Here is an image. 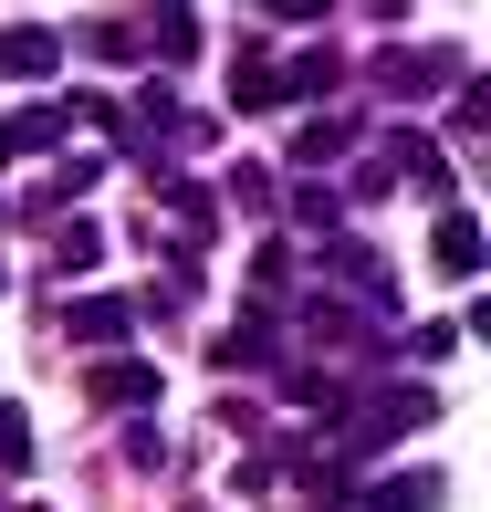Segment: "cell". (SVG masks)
<instances>
[{"instance_id": "cell-1", "label": "cell", "mask_w": 491, "mask_h": 512, "mask_svg": "<svg viewBox=\"0 0 491 512\" xmlns=\"http://www.w3.org/2000/svg\"><path fill=\"white\" fill-rule=\"evenodd\" d=\"M439 418V398L429 387H377L356 418H345V460H366V450H387V439H408V429H429Z\"/></svg>"}, {"instance_id": "cell-2", "label": "cell", "mask_w": 491, "mask_h": 512, "mask_svg": "<svg viewBox=\"0 0 491 512\" xmlns=\"http://www.w3.org/2000/svg\"><path fill=\"white\" fill-rule=\"evenodd\" d=\"M230 105H241V115L293 105V95H283V63H272V42H241V53H230Z\"/></svg>"}, {"instance_id": "cell-3", "label": "cell", "mask_w": 491, "mask_h": 512, "mask_svg": "<svg viewBox=\"0 0 491 512\" xmlns=\"http://www.w3.org/2000/svg\"><path fill=\"white\" fill-rule=\"evenodd\" d=\"M450 74H460L450 42H429V53H408V42H397V53H377V84H387V95H429V84H450Z\"/></svg>"}, {"instance_id": "cell-4", "label": "cell", "mask_w": 491, "mask_h": 512, "mask_svg": "<svg viewBox=\"0 0 491 512\" xmlns=\"http://www.w3.org/2000/svg\"><path fill=\"white\" fill-rule=\"evenodd\" d=\"M429 262L450 272V283H471V272H481V220H471V209H439V230H429Z\"/></svg>"}, {"instance_id": "cell-5", "label": "cell", "mask_w": 491, "mask_h": 512, "mask_svg": "<svg viewBox=\"0 0 491 512\" xmlns=\"http://www.w3.org/2000/svg\"><path fill=\"white\" fill-rule=\"evenodd\" d=\"M95 408H157V366L147 356H105L95 366Z\"/></svg>"}, {"instance_id": "cell-6", "label": "cell", "mask_w": 491, "mask_h": 512, "mask_svg": "<svg viewBox=\"0 0 491 512\" xmlns=\"http://www.w3.org/2000/svg\"><path fill=\"white\" fill-rule=\"evenodd\" d=\"M63 324H74V345H126L136 304H126V293H74V314H63Z\"/></svg>"}, {"instance_id": "cell-7", "label": "cell", "mask_w": 491, "mask_h": 512, "mask_svg": "<svg viewBox=\"0 0 491 512\" xmlns=\"http://www.w3.org/2000/svg\"><path fill=\"white\" fill-rule=\"evenodd\" d=\"M53 63H63V42L42 32V21H21V32H0V74H11V84H42Z\"/></svg>"}, {"instance_id": "cell-8", "label": "cell", "mask_w": 491, "mask_h": 512, "mask_svg": "<svg viewBox=\"0 0 491 512\" xmlns=\"http://www.w3.org/2000/svg\"><path fill=\"white\" fill-rule=\"evenodd\" d=\"M324 272H335L345 293H366V304H397V283H387V262H377V251H356V241H335V251H324Z\"/></svg>"}, {"instance_id": "cell-9", "label": "cell", "mask_w": 491, "mask_h": 512, "mask_svg": "<svg viewBox=\"0 0 491 512\" xmlns=\"http://www.w3.org/2000/svg\"><path fill=\"white\" fill-rule=\"evenodd\" d=\"M356 136H366L356 115H314V126L293 136V157H303V168H335V157H356Z\"/></svg>"}, {"instance_id": "cell-10", "label": "cell", "mask_w": 491, "mask_h": 512, "mask_svg": "<svg viewBox=\"0 0 491 512\" xmlns=\"http://www.w3.org/2000/svg\"><path fill=\"white\" fill-rule=\"evenodd\" d=\"M105 262V230L95 220H53V272H95Z\"/></svg>"}, {"instance_id": "cell-11", "label": "cell", "mask_w": 491, "mask_h": 512, "mask_svg": "<svg viewBox=\"0 0 491 512\" xmlns=\"http://www.w3.org/2000/svg\"><path fill=\"white\" fill-rule=\"evenodd\" d=\"M429 502H439V471H408V481H377L356 512H429Z\"/></svg>"}, {"instance_id": "cell-12", "label": "cell", "mask_w": 491, "mask_h": 512, "mask_svg": "<svg viewBox=\"0 0 491 512\" xmlns=\"http://www.w3.org/2000/svg\"><path fill=\"white\" fill-rule=\"evenodd\" d=\"M209 356H220L230 377H241V366H262V356H272V324H262V314H241V324H230L220 345H209Z\"/></svg>"}, {"instance_id": "cell-13", "label": "cell", "mask_w": 491, "mask_h": 512, "mask_svg": "<svg viewBox=\"0 0 491 512\" xmlns=\"http://www.w3.org/2000/svg\"><path fill=\"white\" fill-rule=\"evenodd\" d=\"M0 471H32V418L0 398Z\"/></svg>"}, {"instance_id": "cell-14", "label": "cell", "mask_w": 491, "mask_h": 512, "mask_svg": "<svg viewBox=\"0 0 491 512\" xmlns=\"http://www.w3.org/2000/svg\"><path fill=\"white\" fill-rule=\"evenodd\" d=\"M220 189H230V199H241V209H272V168H251V157H241V168H230V178H220Z\"/></svg>"}, {"instance_id": "cell-15", "label": "cell", "mask_w": 491, "mask_h": 512, "mask_svg": "<svg viewBox=\"0 0 491 512\" xmlns=\"http://www.w3.org/2000/svg\"><path fill=\"white\" fill-rule=\"evenodd\" d=\"M293 220H303V230H335V220H345V199H335V189H303V199H293Z\"/></svg>"}, {"instance_id": "cell-16", "label": "cell", "mask_w": 491, "mask_h": 512, "mask_svg": "<svg viewBox=\"0 0 491 512\" xmlns=\"http://www.w3.org/2000/svg\"><path fill=\"white\" fill-rule=\"evenodd\" d=\"M84 42H95L105 63H126V53H136V32H126V21H84Z\"/></svg>"}, {"instance_id": "cell-17", "label": "cell", "mask_w": 491, "mask_h": 512, "mask_svg": "<svg viewBox=\"0 0 491 512\" xmlns=\"http://www.w3.org/2000/svg\"><path fill=\"white\" fill-rule=\"evenodd\" d=\"M251 283H262V293H283V283H293V251H283V241H262V262H251Z\"/></svg>"}, {"instance_id": "cell-18", "label": "cell", "mask_w": 491, "mask_h": 512, "mask_svg": "<svg viewBox=\"0 0 491 512\" xmlns=\"http://www.w3.org/2000/svg\"><path fill=\"white\" fill-rule=\"evenodd\" d=\"M272 11H283V21H314V11H324V0H272Z\"/></svg>"}, {"instance_id": "cell-19", "label": "cell", "mask_w": 491, "mask_h": 512, "mask_svg": "<svg viewBox=\"0 0 491 512\" xmlns=\"http://www.w3.org/2000/svg\"><path fill=\"white\" fill-rule=\"evenodd\" d=\"M366 11H377V21H397V11H408V0H366Z\"/></svg>"}, {"instance_id": "cell-20", "label": "cell", "mask_w": 491, "mask_h": 512, "mask_svg": "<svg viewBox=\"0 0 491 512\" xmlns=\"http://www.w3.org/2000/svg\"><path fill=\"white\" fill-rule=\"evenodd\" d=\"M157 11H168V21H178V11H189V0H157Z\"/></svg>"}, {"instance_id": "cell-21", "label": "cell", "mask_w": 491, "mask_h": 512, "mask_svg": "<svg viewBox=\"0 0 491 512\" xmlns=\"http://www.w3.org/2000/svg\"><path fill=\"white\" fill-rule=\"evenodd\" d=\"M0 283H11V272H0Z\"/></svg>"}]
</instances>
